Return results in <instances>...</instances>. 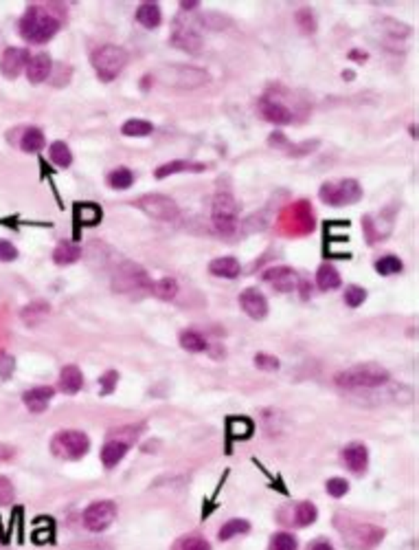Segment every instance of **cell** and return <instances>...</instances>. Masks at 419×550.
I'll use <instances>...</instances> for the list:
<instances>
[{
	"label": "cell",
	"instance_id": "cell-36",
	"mask_svg": "<svg viewBox=\"0 0 419 550\" xmlns=\"http://www.w3.org/2000/svg\"><path fill=\"white\" fill-rule=\"evenodd\" d=\"M48 304L46 302H31V304H27L22 308V319L27 322V324H38L42 317H46L48 315Z\"/></svg>",
	"mask_w": 419,
	"mask_h": 550
},
{
	"label": "cell",
	"instance_id": "cell-49",
	"mask_svg": "<svg viewBox=\"0 0 419 550\" xmlns=\"http://www.w3.org/2000/svg\"><path fill=\"white\" fill-rule=\"evenodd\" d=\"M9 458H13V449H9V447H0V460H9Z\"/></svg>",
	"mask_w": 419,
	"mask_h": 550
},
{
	"label": "cell",
	"instance_id": "cell-22",
	"mask_svg": "<svg viewBox=\"0 0 419 550\" xmlns=\"http://www.w3.org/2000/svg\"><path fill=\"white\" fill-rule=\"evenodd\" d=\"M128 449H130V445H128L126 440H110V443H106L104 449H102V462H104V467H106V469L116 467V465L123 460V456L128 453Z\"/></svg>",
	"mask_w": 419,
	"mask_h": 550
},
{
	"label": "cell",
	"instance_id": "cell-5",
	"mask_svg": "<svg viewBox=\"0 0 419 550\" xmlns=\"http://www.w3.org/2000/svg\"><path fill=\"white\" fill-rule=\"evenodd\" d=\"M90 449V440L77 429H64L51 438V453L60 460H80Z\"/></svg>",
	"mask_w": 419,
	"mask_h": 550
},
{
	"label": "cell",
	"instance_id": "cell-51",
	"mask_svg": "<svg viewBox=\"0 0 419 550\" xmlns=\"http://www.w3.org/2000/svg\"><path fill=\"white\" fill-rule=\"evenodd\" d=\"M349 58H352V60H356V62H364L369 55H366V53H362V51H349Z\"/></svg>",
	"mask_w": 419,
	"mask_h": 550
},
{
	"label": "cell",
	"instance_id": "cell-14",
	"mask_svg": "<svg viewBox=\"0 0 419 550\" xmlns=\"http://www.w3.org/2000/svg\"><path fill=\"white\" fill-rule=\"evenodd\" d=\"M171 44L180 46L187 53H198L202 46V38L200 33L193 29V25H189L187 20H178L174 25V36H171Z\"/></svg>",
	"mask_w": 419,
	"mask_h": 550
},
{
	"label": "cell",
	"instance_id": "cell-43",
	"mask_svg": "<svg viewBox=\"0 0 419 550\" xmlns=\"http://www.w3.org/2000/svg\"><path fill=\"white\" fill-rule=\"evenodd\" d=\"M347 491H349V482L342 480V477H332V480H327V493L332 497H342Z\"/></svg>",
	"mask_w": 419,
	"mask_h": 550
},
{
	"label": "cell",
	"instance_id": "cell-25",
	"mask_svg": "<svg viewBox=\"0 0 419 550\" xmlns=\"http://www.w3.org/2000/svg\"><path fill=\"white\" fill-rule=\"evenodd\" d=\"M80 258H82V249L75 243H70V240L60 243L55 247V251H53V262H55V265H60V267L75 265Z\"/></svg>",
	"mask_w": 419,
	"mask_h": 550
},
{
	"label": "cell",
	"instance_id": "cell-50",
	"mask_svg": "<svg viewBox=\"0 0 419 550\" xmlns=\"http://www.w3.org/2000/svg\"><path fill=\"white\" fill-rule=\"evenodd\" d=\"M310 550H334L327 541H314L312 546H310Z\"/></svg>",
	"mask_w": 419,
	"mask_h": 550
},
{
	"label": "cell",
	"instance_id": "cell-46",
	"mask_svg": "<svg viewBox=\"0 0 419 550\" xmlns=\"http://www.w3.org/2000/svg\"><path fill=\"white\" fill-rule=\"evenodd\" d=\"M297 22H299V27H301L305 33H312V31L316 29V20H314V16H312L310 9L299 11V14H297Z\"/></svg>",
	"mask_w": 419,
	"mask_h": 550
},
{
	"label": "cell",
	"instance_id": "cell-20",
	"mask_svg": "<svg viewBox=\"0 0 419 550\" xmlns=\"http://www.w3.org/2000/svg\"><path fill=\"white\" fill-rule=\"evenodd\" d=\"M207 170V163H193V161H169L163 163L160 167L154 170L156 179H167L171 174H180V172H205Z\"/></svg>",
	"mask_w": 419,
	"mask_h": 550
},
{
	"label": "cell",
	"instance_id": "cell-39",
	"mask_svg": "<svg viewBox=\"0 0 419 550\" xmlns=\"http://www.w3.org/2000/svg\"><path fill=\"white\" fill-rule=\"evenodd\" d=\"M268 550H299V541L292 533H275L268 544Z\"/></svg>",
	"mask_w": 419,
	"mask_h": 550
},
{
	"label": "cell",
	"instance_id": "cell-15",
	"mask_svg": "<svg viewBox=\"0 0 419 550\" xmlns=\"http://www.w3.org/2000/svg\"><path fill=\"white\" fill-rule=\"evenodd\" d=\"M261 277L273 284L277 291H283V293L299 289V284H301L299 273L294 269H290V267H273V269H268Z\"/></svg>",
	"mask_w": 419,
	"mask_h": 550
},
{
	"label": "cell",
	"instance_id": "cell-2",
	"mask_svg": "<svg viewBox=\"0 0 419 550\" xmlns=\"http://www.w3.org/2000/svg\"><path fill=\"white\" fill-rule=\"evenodd\" d=\"M154 80L171 90H191V88H200L205 86L211 75L205 68L198 66H185V64H169V66H160L156 70Z\"/></svg>",
	"mask_w": 419,
	"mask_h": 550
},
{
	"label": "cell",
	"instance_id": "cell-8",
	"mask_svg": "<svg viewBox=\"0 0 419 550\" xmlns=\"http://www.w3.org/2000/svg\"><path fill=\"white\" fill-rule=\"evenodd\" d=\"M112 286H114L116 293H132V291H141L143 293L145 289H150L152 282H150V277H147L143 267L128 262V265L119 267V271L114 273Z\"/></svg>",
	"mask_w": 419,
	"mask_h": 550
},
{
	"label": "cell",
	"instance_id": "cell-7",
	"mask_svg": "<svg viewBox=\"0 0 419 550\" xmlns=\"http://www.w3.org/2000/svg\"><path fill=\"white\" fill-rule=\"evenodd\" d=\"M386 531L374 524H352L349 531L342 529V539L354 550H371L384 539Z\"/></svg>",
	"mask_w": 419,
	"mask_h": 550
},
{
	"label": "cell",
	"instance_id": "cell-11",
	"mask_svg": "<svg viewBox=\"0 0 419 550\" xmlns=\"http://www.w3.org/2000/svg\"><path fill=\"white\" fill-rule=\"evenodd\" d=\"M114 517H116L114 502L99 499V502H92V504L84 511V526L92 533H102L114 522Z\"/></svg>",
	"mask_w": 419,
	"mask_h": 550
},
{
	"label": "cell",
	"instance_id": "cell-35",
	"mask_svg": "<svg viewBox=\"0 0 419 550\" xmlns=\"http://www.w3.org/2000/svg\"><path fill=\"white\" fill-rule=\"evenodd\" d=\"M121 132L128 134V137H147L154 132L152 122H145V119H130L121 126Z\"/></svg>",
	"mask_w": 419,
	"mask_h": 550
},
{
	"label": "cell",
	"instance_id": "cell-28",
	"mask_svg": "<svg viewBox=\"0 0 419 550\" xmlns=\"http://www.w3.org/2000/svg\"><path fill=\"white\" fill-rule=\"evenodd\" d=\"M227 427H229V436L235 438V440H244V438H251L253 432H255V425L251 418L246 416H233L227 421Z\"/></svg>",
	"mask_w": 419,
	"mask_h": 550
},
{
	"label": "cell",
	"instance_id": "cell-6",
	"mask_svg": "<svg viewBox=\"0 0 419 550\" xmlns=\"http://www.w3.org/2000/svg\"><path fill=\"white\" fill-rule=\"evenodd\" d=\"M318 196H320V201H323L325 205L342 207V205L358 203L362 199V187L354 179H340V181L325 183L323 187H320Z\"/></svg>",
	"mask_w": 419,
	"mask_h": 550
},
{
	"label": "cell",
	"instance_id": "cell-4",
	"mask_svg": "<svg viewBox=\"0 0 419 550\" xmlns=\"http://www.w3.org/2000/svg\"><path fill=\"white\" fill-rule=\"evenodd\" d=\"M128 64V53L116 44H104L92 53L94 73L102 82H112L121 75V70Z\"/></svg>",
	"mask_w": 419,
	"mask_h": 550
},
{
	"label": "cell",
	"instance_id": "cell-52",
	"mask_svg": "<svg viewBox=\"0 0 419 550\" xmlns=\"http://www.w3.org/2000/svg\"><path fill=\"white\" fill-rule=\"evenodd\" d=\"M180 5H183V9H185V11H191V9L198 7L200 3H198V0H193V3H191V0H185V3H180Z\"/></svg>",
	"mask_w": 419,
	"mask_h": 550
},
{
	"label": "cell",
	"instance_id": "cell-18",
	"mask_svg": "<svg viewBox=\"0 0 419 550\" xmlns=\"http://www.w3.org/2000/svg\"><path fill=\"white\" fill-rule=\"evenodd\" d=\"M55 396V390L51 386H38V388H31L22 394V403L27 405L29 412H44L48 408V403H51V398Z\"/></svg>",
	"mask_w": 419,
	"mask_h": 550
},
{
	"label": "cell",
	"instance_id": "cell-17",
	"mask_svg": "<svg viewBox=\"0 0 419 550\" xmlns=\"http://www.w3.org/2000/svg\"><path fill=\"white\" fill-rule=\"evenodd\" d=\"M342 462L352 473H364L369 467V451L362 443H352L342 449Z\"/></svg>",
	"mask_w": 419,
	"mask_h": 550
},
{
	"label": "cell",
	"instance_id": "cell-3",
	"mask_svg": "<svg viewBox=\"0 0 419 550\" xmlns=\"http://www.w3.org/2000/svg\"><path fill=\"white\" fill-rule=\"evenodd\" d=\"M388 381V372L378 364H360L342 370L334 376V384L340 390H371Z\"/></svg>",
	"mask_w": 419,
	"mask_h": 550
},
{
	"label": "cell",
	"instance_id": "cell-37",
	"mask_svg": "<svg viewBox=\"0 0 419 550\" xmlns=\"http://www.w3.org/2000/svg\"><path fill=\"white\" fill-rule=\"evenodd\" d=\"M316 507L312 504V502H301V504L294 509V524L297 526H310V524H314L316 522Z\"/></svg>",
	"mask_w": 419,
	"mask_h": 550
},
{
	"label": "cell",
	"instance_id": "cell-12",
	"mask_svg": "<svg viewBox=\"0 0 419 550\" xmlns=\"http://www.w3.org/2000/svg\"><path fill=\"white\" fill-rule=\"evenodd\" d=\"M257 110H259V117L266 119V122L275 124V126H288L294 122V115H292V108L279 100H275L273 95H266V97L259 100L257 104Z\"/></svg>",
	"mask_w": 419,
	"mask_h": 550
},
{
	"label": "cell",
	"instance_id": "cell-27",
	"mask_svg": "<svg viewBox=\"0 0 419 550\" xmlns=\"http://www.w3.org/2000/svg\"><path fill=\"white\" fill-rule=\"evenodd\" d=\"M102 207L94 205V203H77L75 205V218L86 225V227H92V225H99L102 223Z\"/></svg>",
	"mask_w": 419,
	"mask_h": 550
},
{
	"label": "cell",
	"instance_id": "cell-16",
	"mask_svg": "<svg viewBox=\"0 0 419 550\" xmlns=\"http://www.w3.org/2000/svg\"><path fill=\"white\" fill-rule=\"evenodd\" d=\"M239 306H241V310L249 317H253V319H263L266 315H268V300H266V295L261 293V291H257V289H246V291H241L239 293Z\"/></svg>",
	"mask_w": 419,
	"mask_h": 550
},
{
	"label": "cell",
	"instance_id": "cell-31",
	"mask_svg": "<svg viewBox=\"0 0 419 550\" xmlns=\"http://www.w3.org/2000/svg\"><path fill=\"white\" fill-rule=\"evenodd\" d=\"M152 293L158 297V300H165V302H171L176 295H178V282L174 277H163L158 282L152 284Z\"/></svg>",
	"mask_w": 419,
	"mask_h": 550
},
{
	"label": "cell",
	"instance_id": "cell-21",
	"mask_svg": "<svg viewBox=\"0 0 419 550\" xmlns=\"http://www.w3.org/2000/svg\"><path fill=\"white\" fill-rule=\"evenodd\" d=\"M84 386V376L77 366H66L60 372V390L64 394H77Z\"/></svg>",
	"mask_w": 419,
	"mask_h": 550
},
{
	"label": "cell",
	"instance_id": "cell-48",
	"mask_svg": "<svg viewBox=\"0 0 419 550\" xmlns=\"http://www.w3.org/2000/svg\"><path fill=\"white\" fill-rule=\"evenodd\" d=\"M18 258V249L9 240H0V262H13Z\"/></svg>",
	"mask_w": 419,
	"mask_h": 550
},
{
	"label": "cell",
	"instance_id": "cell-47",
	"mask_svg": "<svg viewBox=\"0 0 419 550\" xmlns=\"http://www.w3.org/2000/svg\"><path fill=\"white\" fill-rule=\"evenodd\" d=\"M116 381H119V374L114 370H108L102 379H99V386H102V394H112L114 388H116Z\"/></svg>",
	"mask_w": 419,
	"mask_h": 550
},
{
	"label": "cell",
	"instance_id": "cell-29",
	"mask_svg": "<svg viewBox=\"0 0 419 550\" xmlns=\"http://www.w3.org/2000/svg\"><path fill=\"white\" fill-rule=\"evenodd\" d=\"M340 282H342V277L332 265H323L316 271V284H318L320 291H336L340 286Z\"/></svg>",
	"mask_w": 419,
	"mask_h": 550
},
{
	"label": "cell",
	"instance_id": "cell-33",
	"mask_svg": "<svg viewBox=\"0 0 419 550\" xmlns=\"http://www.w3.org/2000/svg\"><path fill=\"white\" fill-rule=\"evenodd\" d=\"M180 346L187 352H202V350H207V339L198 330H183L180 332Z\"/></svg>",
	"mask_w": 419,
	"mask_h": 550
},
{
	"label": "cell",
	"instance_id": "cell-24",
	"mask_svg": "<svg viewBox=\"0 0 419 550\" xmlns=\"http://www.w3.org/2000/svg\"><path fill=\"white\" fill-rule=\"evenodd\" d=\"M209 271H211L213 275H217V277L233 280V277H237V275L241 273V265H239V262H237L235 258L227 255V258H217V260H213L211 265H209Z\"/></svg>",
	"mask_w": 419,
	"mask_h": 550
},
{
	"label": "cell",
	"instance_id": "cell-44",
	"mask_svg": "<svg viewBox=\"0 0 419 550\" xmlns=\"http://www.w3.org/2000/svg\"><path fill=\"white\" fill-rule=\"evenodd\" d=\"M13 368H16V359H13L9 352L0 350V376L9 379V376L13 374Z\"/></svg>",
	"mask_w": 419,
	"mask_h": 550
},
{
	"label": "cell",
	"instance_id": "cell-10",
	"mask_svg": "<svg viewBox=\"0 0 419 550\" xmlns=\"http://www.w3.org/2000/svg\"><path fill=\"white\" fill-rule=\"evenodd\" d=\"M136 207H141L147 216H152L156 221H176L178 218V205L171 201L169 196H163V194H147V196H141L136 201Z\"/></svg>",
	"mask_w": 419,
	"mask_h": 550
},
{
	"label": "cell",
	"instance_id": "cell-23",
	"mask_svg": "<svg viewBox=\"0 0 419 550\" xmlns=\"http://www.w3.org/2000/svg\"><path fill=\"white\" fill-rule=\"evenodd\" d=\"M136 20H138V25L145 27V29H156L160 25V20H163L160 7L156 3H141L138 9H136Z\"/></svg>",
	"mask_w": 419,
	"mask_h": 550
},
{
	"label": "cell",
	"instance_id": "cell-34",
	"mask_svg": "<svg viewBox=\"0 0 419 550\" xmlns=\"http://www.w3.org/2000/svg\"><path fill=\"white\" fill-rule=\"evenodd\" d=\"M108 185L112 187V189H128V187H132V183H134V174L128 170V167H116V170H112L110 174H108Z\"/></svg>",
	"mask_w": 419,
	"mask_h": 550
},
{
	"label": "cell",
	"instance_id": "cell-13",
	"mask_svg": "<svg viewBox=\"0 0 419 550\" xmlns=\"http://www.w3.org/2000/svg\"><path fill=\"white\" fill-rule=\"evenodd\" d=\"M29 51L27 49H18V46H9L5 49V53L0 55V73H3L7 80L18 78L24 68H27L29 62Z\"/></svg>",
	"mask_w": 419,
	"mask_h": 550
},
{
	"label": "cell",
	"instance_id": "cell-26",
	"mask_svg": "<svg viewBox=\"0 0 419 550\" xmlns=\"http://www.w3.org/2000/svg\"><path fill=\"white\" fill-rule=\"evenodd\" d=\"M46 146V139H44V132L40 130V128H33V126H29V128H24L22 130V134H20V148L24 150V152H40L42 148Z\"/></svg>",
	"mask_w": 419,
	"mask_h": 550
},
{
	"label": "cell",
	"instance_id": "cell-19",
	"mask_svg": "<svg viewBox=\"0 0 419 550\" xmlns=\"http://www.w3.org/2000/svg\"><path fill=\"white\" fill-rule=\"evenodd\" d=\"M51 68H53V62L46 53L31 55L27 62V78L31 84H42L44 80H48V75H51Z\"/></svg>",
	"mask_w": 419,
	"mask_h": 550
},
{
	"label": "cell",
	"instance_id": "cell-45",
	"mask_svg": "<svg viewBox=\"0 0 419 550\" xmlns=\"http://www.w3.org/2000/svg\"><path fill=\"white\" fill-rule=\"evenodd\" d=\"M180 550H211V546H209L207 539L193 535V537H187V539L180 541Z\"/></svg>",
	"mask_w": 419,
	"mask_h": 550
},
{
	"label": "cell",
	"instance_id": "cell-41",
	"mask_svg": "<svg viewBox=\"0 0 419 550\" xmlns=\"http://www.w3.org/2000/svg\"><path fill=\"white\" fill-rule=\"evenodd\" d=\"M255 366H257L259 370L275 372V370H279V359H277V356H273V354L259 352V354H255Z\"/></svg>",
	"mask_w": 419,
	"mask_h": 550
},
{
	"label": "cell",
	"instance_id": "cell-40",
	"mask_svg": "<svg viewBox=\"0 0 419 550\" xmlns=\"http://www.w3.org/2000/svg\"><path fill=\"white\" fill-rule=\"evenodd\" d=\"M366 300V291L362 289V286H349L347 291H344V304L352 306V308H358L362 302Z\"/></svg>",
	"mask_w": 419,
	"mask_h": 550
},
{
	"label": "cell",
	"instance_id": "cell-30",
	"mask_svg": "<svg viewBox=\"0 0 419 550\" xmlns=\"http://www.w3.org/2000/svg\"><path fill=\"white\" fill-rule=\"evenodd\" d=\"M249 531H251V524L246 519H231V522H227L224 526H222L217 537H219V541H229L237 535H246Z\"/></svg>",
	"mask_w": 419,
	"mask_h": 550
},
{
	"label": "cell",
	"instance_id": "cell-9",
	"mask_svg": "<svg viewBox=\"0 0 419 550\" xmlns=\"http://www.w3.org/2000/svg\"><path fill=\"white\" fill-rule=\"evenodd\" d=\"M213 227L219 233H235L237 229V205L231 194H217L213 199Z\"/></svg>",
	"mask_w": 419,
	"mask_h": 550
},
{
	"label": "cell",
	"instance_id": "cell-1",
	"mask_svg": "<svg viewBox=\"0 0 419 550\" xmlns=\"http://www.w3.org/2000/svg\"><path fill=\"white\" fill-rule=\"evenodd\" d=\"M60 27H62V20L53 14V9H48L44 5L27 7V11L18 20L20 36L31 44H44L48 40H53Z\"/></svg>",
	"mask_w": 419,
	"mask_h": 550
},
{
	"label": "cell",
	"instance_id": "cell-38",
	"mask_svg": "<svg viewBox=\"0 0 419 550\" xmlns=\"http://www.w3.org/2000/svg\"><path fill=\"white\" fill-rule=\"evenodd\" d=\"M402 269H404L402 260L396 255H384L376 262V271L380 275H396V273H402Z\"/></svg>",
	"mask_w": 419,
	"mask_h": 550
},
{
	"label": "cell",
	"instance_id": "cell-42",
	"mask_svg": "<svg viewBox=\"0 0 419 550\" xmlns=\"http://www.w3.org/2000/svg\"><path fill=\"white\" fill-rule=\"evenodd\" d=\"M13 497H16V489H13L11 480H9V477H5V475H0V507L11 504Z\"/></svg>",
	"mask_w": 419,
	"mask_h": 550
},
{
	"label": "cell",
	"instance_id": "cell-32",
	"mask_svg": "<svg viewBox=\"0 0 419 550\" xmlns=\"http://www.w3.org/2000/svg\"><path fill=\"white\" fill-rule=\"evenodd\" d=\"M48 159H51L58 167H68L72 163V152L64 141H53L48 146Z\"/></svg>",
	"mask_w": 419,
	"mask_h": 550
}]
</instances>
